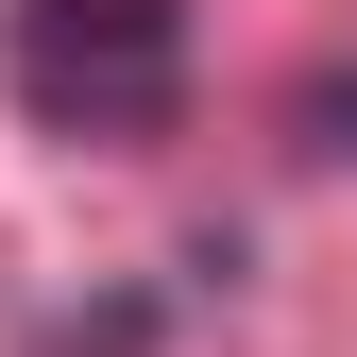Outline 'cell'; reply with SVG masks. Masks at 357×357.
<instances>
[{
	"label": "cell",
	"mask_w": 357,
	"mask_h": 357,
	"mask_svg": "<svg viewBox=\"0 0 357 357\" xmlns=\"http://www.w3.org/2000/svg\"><path fill=\"white\" fill-rule=\"evenodd\" d=\"M289 119H306V153H357V68H324V85H306Z\"/></svg>",
	"instance_id": "obj_2"
},
{
	"label": "cell",
	"mask_w": 357,
	"mask_h": 357,
	"mask_svg": "<svg viewBox=\"0 0 357 357\" xmlns=\"http://www.w3.org/2000/svg\"><path fill=\"white\" fill-rule=\"evenodd\" d=\"M0 102L85 153L170 137L188 119V0H0Z\"/></svg>",
	"instance_id": "obj_1"
}]
</instances>
